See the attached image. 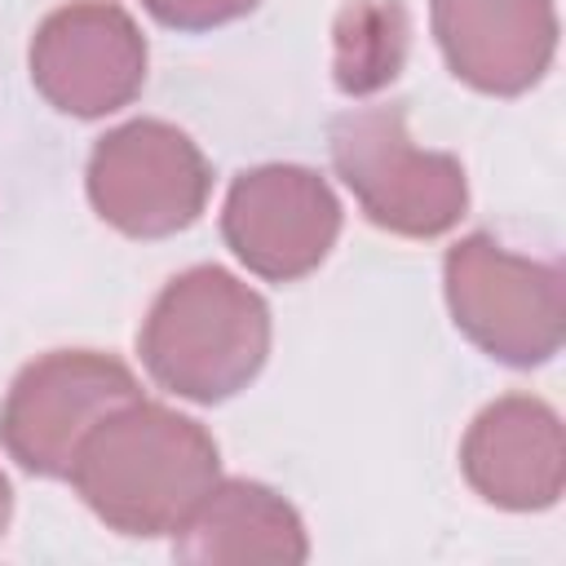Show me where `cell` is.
Instances as JSON below:
<instances>
[{"instance_id":"6da1fadb","label":"cell","mask_w":566,"mask_h":566,"mask_svg":"<svg viewBox=\"0 0 566 566\" xmlns=\"http://www.w3.org/2000/svg\"><path fill=\"white\" fill-rule=\"evenodd\" d=\"M66 478L111 531L155 539L177 535L221 482V451L199 420L133 398L80 442Z\"/></svg>"},{"instance_id":"7a4b0ae2","label":"cell","mask_w":566,"mask_h":566,"mask_svg":"<svg viewBox=\"0 0 566 566\" xmlns=\"http://www.w3.org/2000/svg\"><path fill=\"white\" fill-rule=\"evenodd\" d=\"M137 354L150 380L190 402H226L256 380L270 354V305L221 265H195L164 283Z\"/></svg>"},{"instance_id":"3957f363","label":"cell","mask_w":566,"mask_h":566,"mask_svg":"<svg viewBox=\"0 0 566 566\" xmlns=\"http://www.w3.org/2000/svg\"><path fill=\"white\" fill-rule=\"evenodd\" d=\"M336 177L354 190L363 217L402 239H438L469 208V181L455 155L424 150L407 133V111L358 106L327 133Z\"/></svg>"},{"instance_id":"277c9868","label":"cell","mask_w":566,"mask_h":566,"mask_svg":"<svg viewBox=\"0 0 566 566\" xmlns=\"http://www.w3.org/2000/svg\"><path fill=\"white\" fill-rule=\"evenodd\" d=\"M442 287L451 323L495 363L539 367L562 349V270L517 256L495 234L447 248Z\"/></svg>"},{"instance_id":"5b68a950","label":"cell","mask_w":566,"mask_h":566,"mask_svg":"<svg viewBox=\"0 0 566 566\" xmlns=\"http://www.w3.org/2000/svg\"><path fill=\"white\" fill-rule=\"evenodd\" d=\"M137 376L97 349H53L27 363L0 407V447L35 478H66L80 442L124 402Z\"/></svg>"},{"instance_id":"8992f818","label":"cell","mask_w":566,"mask_h":566,"mask_svg":"<svg viewBox=\"0 0 566 566\" xmlns=\"http://www.w3.org/2000/svg\"><path fill=\"white\" fill-rule=\"evenodd\" d=\"M88 203L128 239H168L199 221L212 168L203 150L164 119H128L88 155Z\"/></svg>"},{"instance_id":"52a82bcc","label":"cell","mask_w":566,"mask_h":566,"mask_svg":"<svg viewBox=\"0 0 566 566\" xmlns=\"http://www.w3.org/2000/svg\"><path fill=\"white\" fill-rule=\"evenodd\" d=\"M31 84L53 111L102 119L142 93L146 35L115 0H71L35 27Z\"/></svg>"},{"instance_id":"ba28073f","label":"cell","mask_w":566,"mask_h":566,"mask_svg":"<svg viewBox=\"0 0 566 566\" xmlns=\"http://www.w3.org/2000/svg\"><path fill=\"white\" fill-rule=\"evenodd\" d=\"M221 234L252 274L296 283L327 261L340 234V203L314 168L261 164L230 181Z\"/></svg>"},{"instance_id":"9c48e42d","label":"cell","mask_w":566,"mask_h":566,"mask_svg":"<svg viewBox=\"0 0 566 566\" xmlns=\"http://www.w3.org/2000/svg\"><path fill=\"white\" fill-rule=\"evenodd\" d=\"M429 22L451 75L491 97L526 93L557 53L553 0H429Z\"/></svg>"},{"instance_id":"30bf717a","label":"cell","mask_w":566,"mask_h":566,"mask_svg":"<svg viewBox=\"0 0 566 566\" xmlns=\"http://www.w3.org/2000/svg\"><path fill=\"white\" fill-rule=\"evenodd\" d=\"M460 469L495 509H553L566 486V438L557 411L531 394L495 398L473 416L460 442Z\"/></svg>"},{"instance_id":"8fae6325","label":"cell","mask_w":566,"mask_h":566,"mask_svg":"<svg viewBox=\"0 0 566 566\" xmlns=\"http://www.w3.org/2000/svg\"><path fill=\"white\" fill-rule=\"evenodd\" d=\"M172 557L195 566H296L310 557V539L301 513L279 491L248 478H226L186 517L172 539Z\"/></svg>"},{"instance_id":"7c38bea8","label":"cell","mask_w":566,"mask_h":566,"mask_svg":"<svg viewBox=\"0 0 566 566\" xmlns=\"http://www.w3.org/2000/svg\"><path fill=\"white\" fill-rule=\"evenodd\" d=\"M407 49L402 9L389 4H358L345 13L336 35V84L345 93H371L398 75Z\"/></svg>"},{"instance_id":"4fadbf2b","label":"cell","mask_w":566,"mask_h":566,"mask_svg":"<svg viewBox=\"0 0 566 566\" xmlns=\"http://www.w3.org/2000/svg\"><path fill=\"white\" fill-rule=\"evenodd\" d=\"M256 4L261 0H142V9L172 31H212L252 13Z\"/></svg>"},{"instance_id":"5bb4252c","label":"cell","mask_w":566,"mask_h":566,"mask_svg":"<svg viewBox=\"0 0 566 566\" xmlns=\"http://www.w3.org/2000/svg\"><path fill=\"white\" fill-rule=\"evenodd\" d=\"M9 517H13V486H9V478L0 473V535H4Z\"/></svg>"}]
</instances>
